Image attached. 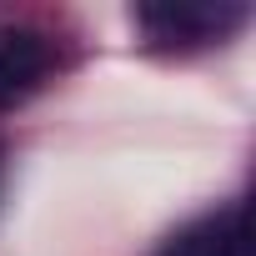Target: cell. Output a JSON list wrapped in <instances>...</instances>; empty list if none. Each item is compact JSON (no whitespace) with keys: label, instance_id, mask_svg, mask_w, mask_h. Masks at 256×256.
<instances>
[{"label":"cell","instance_id":"cell-3","mask_svg":"<svg viewBox=\"0 0 256 256\" xmlns=\"http://www.w3.org/2000/svg\"><path fill=\"white\" fill-rule=\"evenodd\" d=\"M156 256H246V211L241 206H221L211 216H196Z\"/></svg>","mask_w":256,"mask_h":256},{"label":"cell","instance_id":"cell-2","mask_svg":"<svg viewBox=\"0 0 256 256\" xmlns=\"http://www.w3.org/2000/svg\"><path fill=\"white\" fill-rule=\"evenodd\" d=\"M50 36L36 26H0V110L20 106L50 76Z\"/></svg>","mask_w":256,"mask_h":256},{"label":"cell","instance_id":"cell-1","mask_svg":"<svg viewBox=\"0 0 256 256\" xmlns=\"http://www.w3.org/2000/svg\"><path fill=\"white\" fill-rule=\"evenodd\" d=\"M136 26L156 46H211L246 26V6L236 0H156L136 6Z\"/></svg>","mask_w":256,"mask_h":256},{"label":"cell","instance_id":"cell-4","mask_svg":"<svg viewBox=\"0 0 256 256\" xmlns=\"http://www.w3.org/2000/svg\"><path fill=\"white\" fill-rule=\"evenodd\" d=\"M0 191H6V141H0Z\"/></svg>","mask_w":256,"mask_h":256}]
</instances>
